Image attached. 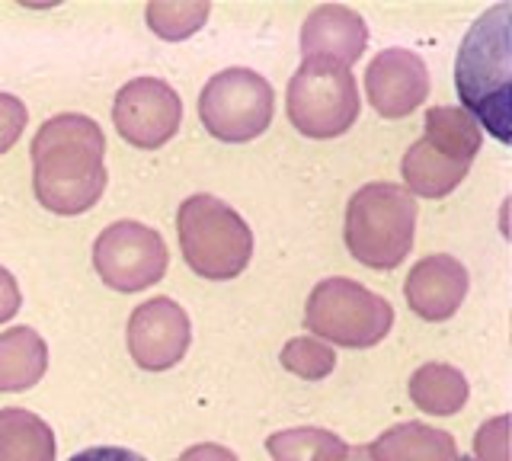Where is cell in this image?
Masks as SVG:
<instances>
[{"label": "cell", "mask_w": 512, "mask_h": 461, "mask_svg": "<svg viewBox=\"0 0 512 461\" xmlns=\"http://www.w3.org/2000/svg\"><path fill=\"white\" fill-rule=\"evenodd\" d=\"M416 231V199L397 183H368L346 205V247L368 269L407 260Z\"/></svg>", "instance_id": "5b68a950"}, {"label": "cell", "mask_w": 512, "mask_h": 461, "mask_svg": "<svg viewBox=\"0 0 512 461\" xmlns=\"http://www.w3.org/2000/svg\"><path fill=\"white\" fill-rule=\"evenodd\" d=\"M32 189L55 215H80L106 189V138L90 116L61 113L32 138Z\"/></svg>", "instance_id": "6da1fadb"}, {"label": "cell", "mask_w": 512, "mask_h": 461, "mask_svg": "<svg viewBox=\"0 0 512 461\" xmlns=\"http://www.w3.org/2000/svg\"><path fill=\"white\" fill-rule=\"evenodd\" d=\"M112 122L128 145L154 151L180 132L183 103L180 93L157 77H135L128 81L112 103Z\"/></svg>", "instance_id": "30bf717a"}, {"label": "cell", "mask_w": 512, "mask_h": 461, "mask_svg": "<svg viewBox=\"0 0 512 461\" xmlns=\"http://www.w3.org/2000/svg\"><path fill=\"white\" fill-rule=\"evenodd\" d=\"M208 13H212V4H205V0H180V4L176 0H154V4L144 7L151 33H157L167 42L196 36L205 26Z\"/></svg>", "instance_id": "ffe728a7"}, {"label": "cell", "mask_w": 512, "mask_h": 461, "mask_svg": "<svg viewBox=\"0 0 512 461\" xmlns=\"http://www.w3.org/2000/svg\"><path fill=\"white\" fill-rule=\"evenodd\" d=\"M468 269L448 253H432L410 269L404 282L407 305L423 317V321H448L455 317L464 295H468Z\"/></svg>", "instance_id": "4fadbf2b"}, {"label": "cell", "mask_w": 512, "mask_h": 461, "mask_svg": "<svg viewBox=\"0 0 512 461\" xmlns=\"http://www.w3.org/2000/svg\"><path fill=\"white\" fill-rule=\"evenodd\" d=\"M282 369L304 381H320L336 369V353L314 337H295L282 346Z\"/></svg>", "instance_id": "44dd1931"}, {"label": "cell", "mask_w": 512, "mask_h": 461, "mask_svg": "<svg viewBox=\"0 0 512 461\" xmlns=\"http://www.w3.org/2000/svg\"><path fill=\"white\" fill-rule=\"evenodd\" d=\"M272 113H276V93L266 77L250 68L218 71L199 97V119L208 135L228 145L260 138L269 129Z\"/></svg>", "instance_id": "ba28073f"}, {"label": "cell", "mask_w": 512, "mask_h": 461, "mask_svg": "<svg viewBox=\"0 0 512 461\" xmlns=\"http://www.w3.org/2000/svg\"><path fill=\"white\" fill-rule=\"evenodd\" d=\"M0 461H55V433L23 407L0 410Z\"/></svg>", "instance_id": "e0dca14e"}, {"label": "cell", "mask_w": 512, "mask_h": 461, "mask_svg": "<svg viewBox=\"0 0 512 461\" xmlns=\"http://www.w3.org/2000/svg\"><path fill=\"white\" fill-rule=\"evenodd\" d=\"M410 401L436 417H452L464 404H468V378L461 375V369L445 362H426L410 375Z\"/></svg>", "instance_id": "ac0fdd59"}, {"label": "cell", "mask_w": 512, "mask_h": 461, "mask_svg": "<svg viewBox=\"0 0 512 461\" xmlns=\"http://www.w3.org/2000/svg\"><path fill=\"white\" fill-rule=\"evenodd\" d=\"M68 461H148V458L132 449H122V445H93V449L71 455Z\"/></svg>", "instance_id": "d4e9b609"}, {"label": "cell", "mask_w": 512, "mask_h": 461, "mask_svg": "<svg viewBox=\"0 0 512 461\" xmlns=\"http://www.w3.org/2000/svg\"><path fill=\"white\" fill-rule=\"evenodd\" d=\"M128 353L144 372H167L186 356L192 327L189 314L173 298H151L128 317Z\"/></svg>", "instance_id": "8fae6325"}, {"label": "cell", "mask_w": 512, "mask_h": 461, "mask_svg": "<svg viewBox=\"0 0 512 461\" xmlns=\"http://www.w3.org/2000/svg\"><path fill=\"white\" fill-rule=\"evenodd\" d=\"M176 461H237V455L231 449H224L218 442H202V445H192L186 449Z\"/></svg>", "instance_id": "484cf974"}, {"label": "cell", "mask_w": 512, "mask_h": 461, "mask_svg": "<svg viewBox=\"0 0 512 461\" xmlns=\"http://www.w3.org/2000/svg\"><path fill=\"white\" fill-rule=\"evenodd\" d=\"M512 4H496L480 13L464 36L455 61V87L464 113L477 116L496 138L509 141L512 106Z\"/></svg>", "instance_id": "7a4b0ae2"}, {"label": "cell", "mask_w": 512, "mask_h": 461, "mask_svg": "<svg viewBox=\"0 0 512 461\" xmlns=\"http://www.w3.org/2000/svg\"><path fill=\"white\" fill-rule=\"evenodd\" d=\"M365 93L384 119H404L429 97L426 61L410 49H384L365 68Z\"/></svg>", "instance_id": "7c38bea8"}, {"label": "cell", "mask_w": 512, "mask_h": 461, "mask_svg": "<svg viewBox=\"0 0 512 461\" xmlns=\"http://www.w3.org/2000/svg\"><path fill=\"white\" fill-rule=\"evenodd\" d=\"M48 369V346L32 327L0 333V391L36 388Z\"/></svg>", "instance_id": "2e32d148"}, {"label": "cell", "mask_w": 512, "mask_h": 461, "mask_svg": "<svg viewBox=\"0 0 512 461\" xmlns=\"http://www.w3.org/2000/svg\"><path fill=\"white\" fill-rule=\"evenodd\" d=\"M266 452L276 461H346L349 445L330 429L298 426L272 433L266 439Z\"/></svg>", "instance_id": "d6986e66"}, {"label": "cell", "mask_w": 512, "mask_h": 461, "mask_svg": "<svg viewBox=\"0 0 512 461\" xmlns=\"http://www.w3.org/2000/svg\"><path fill=\"white\" fill-rule=\"evenodd\" d=\"M23 305V295H20V285H16L10 269L0 266V324H7L10 317L20 311Z\"/></svg>", "instance_id": "cb8c5ba5"}, {"label": "cell", "mask_w": 512, "mask_h": 461, "mask_svg": "<svg viewBox=\"0 0 512 461\" xmlns=\"http://www.w3.org/2000/svg\"><path fill=\"white\" fill-rule=\"evenodd\" d=\"M285 109L308 138H336L359 119V87L349 68L330 58H304L288 81Z\"/></svg>", "instance_id": "52a82bcc"}, {"label": "cell", "mask_w": 512, "mask_h": 461, "mask_svg": "<svg viewBox=\"0 0 512 461\" xmlns=\"http://www.w3.org/2000/svg\"><path fill=\"white\" fill-rule=\"evenodd\" d=\"M176 237L189 269L202 279L228 282L250 266L253 231L228 202L196 193L176 212Z\"/></svg>", "instance_id": "277c9868"}, {"label": "cell", "mask_w": 512, "mask_h": 461, "mask_svg": "<svg viewBox=\"0 0 512 461\" xmlns=\"http://www.w3.org/2000/svg\"><path fill=\"white\" fill-rule=\"evenodd\" d=\"M365 449L372 461H464L455 445V436L416 420L384 429Z\"/></svg>", "instance_id": "9a60e30c"}, {"label": "cell", "mask_w": 512, "mask_h": 461, "mask_svg": "<svg viewBox=\"0 0 512 461\" xmlns=\"http://www.w3.org/2000/svg\"><path fill=\"white\" fill-rule=\"evenodd\" d=\"M346 461H372V458H368V449H365V445H349Z\"/></svg>", "instance_id": "4316f807"}, {"label": "cell", "mask_w": 512, "mask_h": 461, "mask_svg": "<svg viewBox=\"0 0 512 461\" xmlns=\"http://www.w3.org/2000/svg\"><path fill=\"white\" fill-rule=\"evenodd\" d=\"M477 461H509V417H493L474 436Z\"/></svg>", "instance_id": "7402d4cb"}, {"label": "cell", "mask_w": 512, "mask_h": 461, "mask_svg": "<svg viewBox=\"0 0 512 461\" xmlns=\"http://www.w3.org/2000/svg\"><path fill=\"white\" fill-rule=\"evenodd\" d=\"M167 244L141 221H116L93 244V269L109 289L141 292L167 273Z\"/></svg>", "instance_id": "9c48e42d"}, {"label": "cell", "mask_w": 512, "mask_h": 461, "mask_svg": "<svg viewBox=\"0 0 512 461\" xmlns=\"http://www.w3.org/2000/svg\"><path fill=\"white\" fill-rule=\"evenodd\" d=\"M426 135L407 148L400 173H404V189L410 196L442 199L455 193L461 180L468 177L474 157L484 145L480 125L458 106H429Z\"/></svg>", "instance_id": "3957f363"}, {"label": "cell", "mask_w": 512, "mask_h": 461, "mask_svg": "<svg viewBox=\"0 0 512 461\" xmlns=\"http://www.w3.org/2000/svg\"><path fill=\"white\" fill-rule=\"evenodd\" d=\"M304 324L320 343H336L346 349L378 346L394 327V308L388 298L375 295L356 279L336 276L317 282L308 305H304Z\"/></svg>", "instance_id": "8992f818"}, {"label": "cell", "mask_w": 512, "mask_h": 461, "mask_svg": "<svg viewBox=\"0 0 512 461\" xmlns=\"http://www.w3.org/2000/svg\"><path fill=\"white\" fill-rule=\"evenodd\" d=\"M26 103L13 93H0V154H7L26 129Z\"/></svg>", "instance_id": "603a6c76"}, {"label": "cell", "mask_w": 512, "mask_h": 461, "mask_svg": "<svg viewBox=\"0 0 512 461\" xmlns=\"http://www.w3.org/2000/svg\"><path fill=\"white\" fill-rule=\"evenodd\" d=\"M368 45V26L356 10L343 4H324L308 13L301 26L304 58H330L336 65H356Z\"/></svg>", "instance_id": "5bb4252c"}]
</instances>
